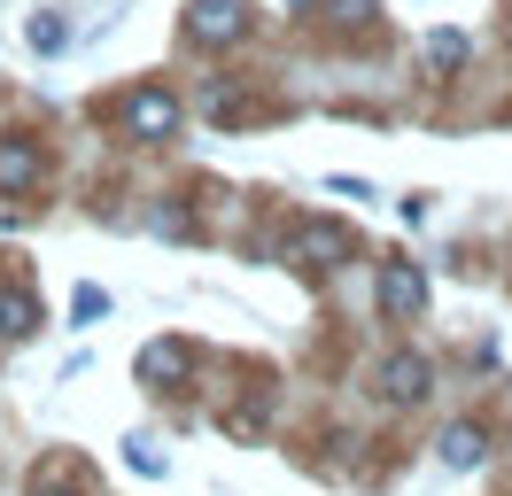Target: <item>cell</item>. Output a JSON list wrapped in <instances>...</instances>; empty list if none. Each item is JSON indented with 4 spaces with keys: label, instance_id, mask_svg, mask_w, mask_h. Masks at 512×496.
Instances as JSON below:
<instances>
[{
    "label": "cell",
    "instance_id": "12",
    "mask_svg": "<svg viewBox=\"0 0 512 496\" xmlns=\"http://www.w3.org/2000/svg\"><path fill=\"white\" fill-rule=\"evenodd\" d=\"M63 39H70V24H63V16H39V24H32V47H39V55H55Z\"/></svg>",
    "mask_w": 512,
    "mask_h": 496
},
{
    "label": "cell",
    "instance_id": "15",
    "mask_svg": "<svg viewBox=\"0 0 512 496\" xmlns=\"http://www.w3.org/2000/svg\"><path fill=\"white\" fill-rule=\"evenodd\" d=\"M39 496H55V489H39Z\"/></svg>",
    "mask_w": 512,
    "mask_h": 496
},
{
    "label": "cell",
    "instance_id": "6",
    "mask_svg": "<svg viewBox=\"0 0 512 496\" xmlns=\"http://www.w3.org/2000/svg\"><path fill=\"white\" fill-rule=\"evenodd\" d=\"M427 380H435V372H427V357H412V349H404V357H388V372H381V388L396 403H419V396H427Z\"/></svg>",
    "mask_w": 512,
    "mask_h": 496
},
{
    "label": "cell",
    "instance_id": "14",
    "mask_svg": "<svg viewBox=\"0 0 512 496\" xmlns=\"http://www.w3.org/2000/svg\"><path fill=\"white\" fill-rule=\"evenodd\" d=\"M101 310H109V295H101V287H78V295H70V318H101Z\"/></svg>",
    "mask_w": 512,
    "mask_h": 496
},
{
    "label": "cell",
    "instance_id": "10",
    "mask_svg": "<svg viewBox=\"0 0 512 496\" xmlns=\"http://www.w3.org/2000/svg\"><path fill=\"white\" fill-rule=\"evenodd\" d=\"M0 334H8V341L39 334V303H32V295H0Z\"/></svg>",
    "mask_w": 512,
    "mask_h": 496
},
{
    "label": "cell",
    "instance_id": "11",
    "mask_svg": "<svg viewBox=\"0 0 512 496\" xmlns=\"http://www.w3.org/2000/svg\"><path fill=\"white\" fill-rule=\"evenodd\" d=\"M125 465H132V473H148V481H156V473H163V450H156V442H140V434H132V442H125Z\"/></svg>",
    "mask_w": 512,
    "mask_h": 496
},
{
    "label": "cell",
    "instance_id": "13",
    "mask_svg": "<svg viewBox=\"0 0 512 496\" xmlns=\"http://www.w3.org/2000/svg\"><path fill=\"white\" fill-rule=\"evenodd\" d=\"M319 16H334V24H365L373 0H319Z\"/></svg>",
    "mask_w": 512,
    "mask_h": 496
},
{
    "label": "cell",
    "instance_id": "5",
    "mask_svg": "<svg viewBox=\"0 0 512 496\" xmlns=\"http://www.w3.org/2000/svg\"><path fill=\"white\" fill-rule=\"evenodd\" d=\"M187 372H194L187 341H148V349H140V380H156V388H179Z\"/></svg>",
    "mask_w": 512,
    "mask_h": 496
},
{
    "label": "cell",
    "instance_id": "9",
    "mask_svg": "<svg viewBox=\"0 0 512 496\" xmlns=\"http://www.w3.org/2000/svg\"><path fill=\"white\" fill-rule=\"evenodd\" d=\"M419 55H427V70L443 78V70H458V62H466V31H427V47H419Z\"/></svg>",
    "mask_w": 512,
    "mask_h": 496
},
{
    "label": "cell",
    "instance_id": "7",
    "mask_svg": "<svg viewBox=\"0 0 512 496\" xmlns=\"http://www.w3.org/2000/svg\"><path fill=\"white\" fill-rule=\"evenodd\" d=\"M435 450H443V465L474 473V465L489 458V434H481V427H443V442H435Z\"/></svg>",
    "mask_w": 512,
    "mask_h": 496
},
{
    "label": "cell",
    "instance_id": "3",
    "mask_svg": "<svg viewBox=\"0 0 512 496\" xmlns=\"http://www.w3.org/2000/svg\"><path fill=\"white\" fill-rule=\"evenodd\" d=\"M125 124L140 132V140H171V124H179V101L148 86V93H132V101H125Z\"/></svg>",
    "mask_w": 512,
    "mask_h": 496
},
{
    "label": "cell",
    "instance_id": "2",
    "mask_svg": "<svg viewBox=\"0 0 512 496\" xmlns=\"http://www.w3.org/2000/svg\"><path fill=\"white\" fill-rule=\"evenodd\" d=\"M334 256H350V233H342V225H303L288 241V264H303V272H326Z\"/></svg>",
    "mask_w": 512,
    "mask_h": 496
},
{
    "label": "cell",
    "instance_id": "4",
    "mask_svg": "<svg viewBox=\"0 0 512 496\" xmlns=\"http://www.w3.org/2000/svg\"><path fill=\"white\" fill-rule=\"evenodd\" d=\"M381 310H396V318H419V310H427V279H419V264H388V272H381Z\"/></svg>",
    "mask_w": 512,
    "mask_h": 496
},
{
    "label": "cell",
    "instance_id": "1",
    "mask_svg": "<svg viewBox=\"0 0 512 496\" xmlns=\"http://www.w3.org/2000/svg\"><path fill=\"white\" fill-rule=\"evenodd\" d=\"M187 24H194V39L225 47V39H241V31H249V8H241V0H194Z\"/></svg>",
    "mask_w": 512,
    "mask_h": 496
},
{
    "label": "cell",
    "instance_id": "8",
    "mask_svg": "<svg viewBox=\"0 0 512 496\" xmlns=\"http://www.w3.org/2000/svg\"><path fill=\"white\" fill-rule=\"evenodd\" d=\"M32 179H39V155L16 148V140H0V194H16V186H32Z\"/></svg>",
    "mask_w": 512,
    "mask_h": 496
}]
</instances>
